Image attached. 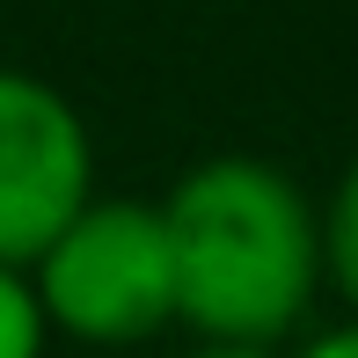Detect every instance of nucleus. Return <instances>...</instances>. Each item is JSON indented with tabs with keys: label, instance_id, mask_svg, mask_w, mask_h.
<instances>
[{
	"label": "nucleus",
	"instance_id": "obj_1",
	"mask_svg": "<svg viewBox=\"0 0 358 358\" xmlns=\"http://www.w3.org/2000/svg\"><path fill=\"white\" fill-rule=\"evenodd\" d=\"M176 249V329L205 344L292 351L315 329L322 198L264 154H205L161 198Z\"/></svg>",
	"mask_w": 358,
	"mask_h": 358
},
{
	"label": "nucleus",
	"instance_id": "obj_2",
	"mask_svg": "<svg viewBox=\"0 0 358 358\" xmlns=\"http://www.w3.org/2000/svg\"><path fill=\"white\" fill-rule=\"evenodd\" d=\"M29 292L44 307L52 344L80 351H146L176 329V249L161 227V198L95 190L29 264Z\"/></svg>",
	"mask_w": 358,
	"mask_h": 358
},
{
	"label": "nucleus",
	"instance_id": "obj_3",
	"mask_svg": "<svg viewBox=\"0 0 358 358\" xmlns=\"http://www.w3.org/2000/svg\"><path fill=\"white\" fill-rule=\"evenodd\" d=\"M95 198V132L59 80L0 66V264L29 271Z\"/></svg>",
	"mask_w": 358,
	"mask_h": 358
},
{
	"label": "nucleus",
	"instance_id": "obj_4",
	"mask_svg": "<svg viewBox=\"0 0 358 358\" xmlns=\"http://www.w3.org/2000/svg\"><path fill=\"white\" fill-rule=\"evenodd\" d=\"M322 278L344 300V315H358V154L322 198Z\"/></svg>",
	"mask_w": 358,
	"mask_h": 358
},
{
	"label": "nucleus",
	"instance_id": "obj_5",
	"mask_svg": "<svg viewBox=\"0 0 358 358\" xmlns=\"http://www.w3.org/2000/svg\"><path fill=\"white\" fill-rule=\"evenodd\" d=\"M0 358H52V329L29 292V271L0 264Z\"/></svg>",
	"mask_w": 358,
	"mask_h": 358
},
{
	"label": "nucleus",
	"instance_id": "obj_6",
	"mask_svg": "<svg viewBox=\"0 0 358 358\" xmlns=\"http://www.w3.org/2000/svg\"><path fill=\"white\" fill-rule=\"evenodd\" d=\"M285 358H358V315L344 322H322V329H307L300 344H292Z\"/></svg>",
	"mask_w": 358,
	"mask_h": 358
},
{
	"label": "nucleus",
	"instance_id": "obj_7",
	"mask_svg": "<svg viewBox=\"0 0 358 358\" xmlns=\"http://www.w3.org/2000/svg\"><path fill=\"white\" fill-rule=\"evenodd\" d=\"M176 358H285V351H256V344H205V336H183Z\"/></svg>",
	"mask_w": 358,
	"mask_h": 358
}]
</instances>
